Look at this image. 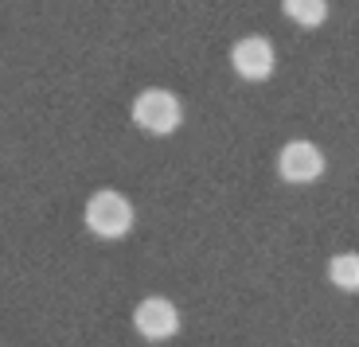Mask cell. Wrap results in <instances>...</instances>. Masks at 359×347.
<instances>
[{
    "label": "cell",
    "mask_w": 359,
    "mask_h": 347,
    "mask_svg": "<svg viewBox=\"0 0 359 347\" xmlns=\"http://www.w3.org/2000/svg\"><path fill=\"white\" fill-rule=\"evenodd\" d=\"M281 12L301 27H320L328 20V0H281Z\"/></svg>",
    "instance_id": "52a82bcc"
},
{
    "label": "cell",
    "mask_w": 359,
    "mask_h": 347,
    "mask_svg": "<svg viewBox=\"0 0 359 347\" xmlns=\"http://www.w3.org/2000/svg\"><path fill=\"white\" fill-rule=\"evenodd\" d=\"M278 176L285 184H316L324 176V152L313 141H285L278 152Z\"/></svg>",
    "instance_id": "3957f363"
},
{
    "label": "cell",
    "mask_w": 359,
    "mask_h": 347,
    "mask_svg": "<svg viewBox=\"0 0 359 347\" xmlns=\"http://www.w3.org/2000/svg\"><path fill=\"white\" fill-rule=\"evenodd\" d=\"M133 328L149 343H164V339H172L180 332V308L168 297H144L133 308Z\"/></svg>",
    "instance_id": "277c9868"
},
{
    "label": "cell",
    "mask_w": 359,
    "mask_h": 347,
    "mask_svg": "<svg viewBox=\"0 0 359 347\" xmlns=\"http://www.w3.org/2000/svg\"><path fill=\"white\" fill-rule=\"evenodd\" d=\"M231 67L246 82H266L273 74V67H278V51H273V43L266 36H243L231 47Z\"/></svg>",
    "instance_id": "5b68a950"
},
{
    "label": "cell",
    "mask_w": 359,
    "mask_h": 347,
    "mask_svg": "<svg viewBox=\"0 0 359 347\" xmlns=\"http://www.w3.org/2000/svg\"><path fill=\"white\" fill-rule=\"evenodd\" d=\"M328 281L344 293H359V254H351V250L332 254L328 258Z\"/></svg>",
    "instance_id": "8992f818"
},
{
    "label": "cell",
    "mask_w": 359,
    "mask_h": 347,
    "mask_svg": "<svg viewBox=\"0 0 359 347\" xmlns=\"http://www.w3.org/2000/svg\"><path fill=\"white\" fill-rule=\"evenodd\" d=\"M82 219H86V231L98 234V238H126V234L133 231L137 215H133L129 196H121L114 187H102V191H94V196L86 199Z\"/></svg>",
    "instance_id": "6da1fadb"
},
{
    "label": "cell",
    "mask_w": 359,
    "mask_h": 347,
    "mask_svg": "<svg viewBox=\"0 0 359 347\" xmlns=\"http://www.w3.org/2000/svg\"><path fill=\"white\" fill-rule=\"evenodd\" d=\"M129 114H133L137 129H144V133H153V137H168L184 125V102L172 90L153 86V90H141L137 94Z\"/></svg>",
    "instance_id": "7a4b0ae2"
}]
</instances>
